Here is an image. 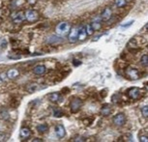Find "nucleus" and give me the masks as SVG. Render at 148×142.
<instances>
[{"instance_id": "1", "label": "nucleus", "mask_w": 148, "mask_h": 142, "mask_svg": "<svg viewBox=\"0 0 148 142\" xmlns=\"http://www.w3.org/2000/svg\"><path fill=\"white\" fill-rule=\"evenodd\" d=\"M70 30H71V25L66 21L59 22L56 25V27H55V33H56V35L60 36V37L67 36L69 34Z\"/></svg>"}, {"instance_id": "2", "label": "nucleus", "mask_w": 148, "mask_h": 142, "mask_svg": "<svg viewBox=\"0 0 148 142\" xmlns=\"http://www.w3.org/2000/svg\"><path fill=\"white\" fill-rule=\"evenodd\" d=\"M127 95L131 100H133V101H138V100L142 98L144 93L141 89H139L138 87H132L127 91Z\"/></svg>"}, {"instance_id": "3", "label": "nucleus", "mask_w": 148, "mask_h": 142, "mask_svg": "<svg viewBox=\"0 0 148 142\" xmlns=\"http://www.w3.org/2000/svg\"><path fill=\"white\" fill-rule=\"evenodd\" d=\"M11 18H12L13 22L15 24H21L22 23L25 19V13L22 11H16V12L12 13L11 15Z\"/></svg>"}, {"instance_id": "4", "label": "nucleus", "mask_w": 148, "mask_h": 142, "mask_svg": "<svg viewBox=\"0 0 148 142\" xmlns=\"http://www.w3.org/2000/svg\"><path fill=\"white\" fill-rule=\"evenodd\" d=\"M125 76H126L129 79H132V80H136L138 79H140V73L138 69H135V68H129L125 69Z\"/></svg>"}, {"instance_id": "5", "label": "nucleus", "mask_w": 148, "mask_h": 142, "mask_svg": "<svg viewBox=\"0 0 148 142\" xmlns=\"http://www.w3.org/2000/svg\"><path fill=\"white\" fill-rule=\"evenodd\" d=\"M82 106V101L79 98H74L70 102V109L73 113H77Z\"/></svg>"}, {"instance_id": "6", "label": "nucleus", "mask_w": 148, "mask_h": 142, "mask_svg": "<svg viewBox=\"0 0 148 142\" xmlns=\"http://www.w3.org/2000/svg\"><path fill=\"white\" fill-rule=\"evenodd\" d=\"M25 19L28 22H36L39 19V14L35 10H27L25 12Z\"/></svg>"}, {"instance_id": "7", "label": "nucleus", "mask_w": 148, "mask_h": 142, "mask_svg": "<svg viewBox=\"0 0 148 142\" xmlns=\"http://www.w3.org/2000/svg\"><path fill=\"white\" fill-rule=\"evenodd\" d=\"M113 124L117 127H121L126 123V115L124 113H118L115 116H113L112 119Z\"/></svg>"}, {"instance_id": "8", "label": "nucleus", "mask_w": 148, "mask_h": 142, "mask_svg": "<svg viewBox=\"0 0 148 142\" xmlns=\"http://www.w3.org/2000/svg\"><path fill=\"white\" fill-rule=\"evenodd\" d=\"M79 26H75L71 28L68 34V40L70 43H76L79 40Z\"/></svg>"}, {"instance_id": "9", "label": "nucleus", "mask_w": 148, "mask_h": 142, "mask_svg": "<svg viewBox=\"0 0 148 142\" xmlns=\"http://www.w3.org/2000/svg\"><path fill=\"white\" fill-rule=\"evenodd\" d=\"M63 37H60L58 35H51L47 38L46 43L51 46H55V44H59L61 43H63Z\"/></svg>"}, {"instance_id": "10", "label": "nucleus", "mask_w": 148, "mask_h": 142, "mask_svg": "<svg viewBox=\"0 0 148 142\" xmlns=\"http://www.w3.org/2000/svg\"><path fill=\"white\" fill-rule=\"evenodd\" d=\"M127 47H128V49L132 52V53H136V52H138L139 51V44L138 43V41H136V38L131 39V40L128 42Z\"/></svg>"}, {"instance_id": "11", "label": "nucleus", "mask_w": 148, "mask_h": 142, "mask_svg": "<svg viewBox=\"0 0 148 142\" xmlns=\"http://www.w3.org/2000/svg\"><path fill=\"white\" fill-rule=\"evenodd\" d=\"M100 16L103 21H108L112 16V10L110 9V7H106Z\"/></svg>"}, {"instance_id": "12", "label": "nucleus", "mask_w": 148, "mask_h": 142, "mask_svg": "<svg viewBox=\"0 0 148 142\" xmlns=\"http://www.w3.org/2000/svg\"><path fill=\"white\" fill-rule=\"evenodd\" d=\"M47 98H49V100L51 102H55V104L63 101V98L61 97V95L59 93H56V92H55V93H51L49 95V97H47Z\"/></svg>"}, {"instance_id": "13", "label": "nucleus", "mask_w": 148, "mask_h": 142, "mask_svg": "<svg viewBox=\"0 0 148 142\" xmlns=\"http://www.w3.org/2000/svg\"><path fill=\"white\" fill-rule=\"evenodd\" d=\"M87 38V33H86L85 30V25L84 24H82V25L79 26V41H84L85 39Z\"/></svg>"}, {"instance_id": "14", "label": "nucleus", "mask_w": 148, "mask_h": 142, "mask_svg": "<svg viewBox=\"0 0 148 142\" xmlns=\"http://www.w3.org/2000/svg\"><path fill=\"white\" fill-rule=\"evenodd\" d=\"M30 135H31V130H30L28 128L24 127L21 130V132H19V137H21L22 140H25V139L29 138Z\"/></svg>"}, {"instance_id": "15", "label": "nucleus", "mask_w": 148, "mask_h": 142, "mask_svg": "<svg viewBox=\"0 0 148 142\" xmlns=\"http://www.w3.org/2000/svg\"><path fill=\"white\" fill-rule=\"evenodd\" d=\"M46 72H47V68L44 65H38L35 68H33V73L36 76H43V74H46Z\"/></svg>"}, {"instance_id": "16", "label": "nucleus", "mask_w": 148, "mask_h": 142, "mask_svg": "<svg viewBox=\"0 0 148 142\" xmlns=\"http://www.w3.org/2000/svg\"><path fill=\"white\" fill-rule=\"evenodd\" d=\"M111 112H112V108H111L110 105L108 104H104L102 106V108H101V115L102 116L107 117L108 115H110Z\"/></svg>"}, {"instance_id": "17", "label": "nucleus", "mask_w": 148, "mask_h": 142, "mask_svg": "<svg viewBox=\"0 0 148 142\" xmlns=\"http://www.w3.org/2000/svg\"><path fill=\"white\" fill-rule=\"evenodd\" d=\"M55 133H56V135L58 136L59 138H62L65 136L66 134V130H65V128H64L62 125H57L56 127H55Z\"/></svg>"}, {"instance_id": "18", "label": "nucleus", "mask_w": 148, "mask_h": 142, "mask_svg": "<svg viewBox=\"0 0 148 142\" xmlns=\"http://www.w3.org/2000/svg\"><path fill=\"white\" fill-rule=\"evenodd\" d=\"M40 89H42V88L40 87V85H39L38 83H30V84L27 85L26 91L31 94V93H35L36 91L40 90Z\"/></svg>"}, {"instance_id": "19", "label": "nucleus", "mask_w": 148, "mask_h": 142, "mask_svg": "<svg viewBox=\"0 0 148 142\" xmlns=\"http://www.w3.org/2000/svg\"><path fill=\"white\" fill-rule=\"evenodd\" d=\"M19 72L18 69H10L9 71L7 72V76L9 79H15L18 76Z\"/></svg>"}, {"instance_id": "20", "label": "nucleus", "mask_w": 148, "mask_h": 142, "mask_svg": "<svg viewBox=\"0 0 148 142\" xmlns=\"http://www.w3.org/2000/svg\"><path fill=\"white\" fill-rule=\"evenodd\" d=\"M111 101H112L113 104H119V102L122 101V97H121V95H120L119 93L114 94L113 96L111 97Z\"/></svg>"}, {"instance_id": "21", "label": "nucleus", "mask_w": 148, "mask_h": 142, "mask_svg": "<svg viewBox=\"0 0 148 142\" xmlns=\"http://www.w3.org/2000/svg\"><path fill=\"white\" fill-rule=\"evenodd\" d=\"M114 4L117 8H124L127 5V0H114Z\"/></svg>"}, {"instance_id": "22", "label": "nucleus", "mask_w": 148, "mask_h": 142, "mask_svg": "<svg viewBox=\"0 0 148 142\" xmlns=\"http://www.w3.org/2000/svg\"><path fill=\"white\" fill-rule=\"evenodd\" d=\"M140 65L142 66V67H144V68H146L147 67V65H148V55L147 54H143L141 56V58H140Z\"/></svg>"}, {"instance_id": "23", "label": "nucleus", "mask_w": 148, "mask_h": 142, "mask_svg": "<svg viewBox=\"0 0 148 142\" xmlns=\"http://www.w3.org/2000/svg\"><path fill=\"white\" fill-rule=\"evenodd\" d=\"M37 130H38V132H40L42 133H45V132H47V130H49V126H47V124H40L37 127Z\"/></svg>"}, {"instance_id": "24", "label": "nucleus", "mask_w": 148, "mask_h": 142, "mask_svg": "<svg viewBox=\"0 0 148 142\" xmlns=\"http://www.w3.org/2000/svg\"><path fill=\"white\" fill-rule=\"evenodd\" d=\"M0 116H1V118L4 119V120H8V119H9V112H8L7 109L2 108V109L0 110Z\"/></svg>"}, {"instance_id": "25", "label": "nucleus", "mask_w": 148, "mask_h": 142, "mask_svg": "<svg viewBox=\"0 0 148 142\" xmlns=\"http://www.w3.org/2000/svg\"><path fill=\"white\" fill-rule=\"evenodd\" d=\"M85 30H86V33H87V36H91L94 33V29H93V27H92L91 23H87V24H86V25H85Z\"/></svg>"}, {"instance_id": "26", "label": "nucleus", "mask_w": 148, "mask_h": 142, "mask_svg": "<svg viewBox=\"0 0 148 142\" xmlns=\"http://www.w3.org/2000/svg\"><path fill=\"white\" fill-rule=\"evenodd\" d=\"M92 27H93L94 31H97V30H100L102 27V23L101 22H91Z\"/></svg>"}, {"instance_id": "27", "label": "nucleus", "mask_w": 148, "mask_h": 142, "mask_svg": "<svg viewBox=\"0 0 148 142\" xmlns=\"http://www.w3.org/2000/svg\"><path fill=\"white\" fill-rule=\"evenodd\" d=\"M53 116L59 118V117L63 116V112L59 109V108H55V109H53Z\"/></svg>"}, {"instance_id": "28", "label": "nucleus", "mask_w": 148, "mask_h": 142, "mask_svg": "<svg viewBox=\"0 0 148 142\" xmlns=\"http://www.w3.org/2000/svg\"><path fill=\"white\" fill-rule=\"evenodd\" d=\"M23 3H24V0H14L12 5L14 7L18 8L19 6H21V4H23Z\"/></svg>"}, {"instance_id": "29", "label": "nucleus", "mask_w": 148, "mask_h": 142, "mask_svg": "<svg viewBox=\"0 0 148 142\" xmlns=\"http://www.w3.org/2000/svg\"><path fill=\"white\" fill-rule=\"evenodd\" d=\"M8 80L7 73H1L0 74V83H3Z\"/></svg>"}, {"instance_id": "30", "label": "nucleus", "mask_w": 148, "mask_h": 142, "mask_svg": "<svg viewBox=\"0 0 148 142\" xmlns=\"http://www.w3.org/2000/svg\"><path fill=\"white\" fill-rule=\"evenodd\" d=\"M141 113L144 118H148V106L147 105H145V106L141 108Z\"/></svg>"}, {"instance_id": "31", "label": "nucleus", "mask_w": 148, "mask_h": 142, "mask_svg": "<svg viewBox=\"0 0 148 142\" xmlns=\"http://www.w3.org/2000/svg\"><path fill=\"white\" fill-rule=\"evenodd\" d=\"M123 138H124L125 141H132L133 140V135L131 134V133H128V134L123 136Z\"/></svg>"}, {"instance_id": "32", "label": "nucleus", "mask_w": 148, "mask_h": 142, "mask_svg": "<svg viewBox=\"0 0 148 142\" xmlns=\"http://www.w3.org/2000/svg\"><path fill=\"white\" fill-rule=\"evenodd\" d=\"M139 141L140 142H147L148 141V136L147 135H139Z\"/></svg>"}, {"instance_id": "33", "label": "nucleus", "mask_w": 148, "mask_h": 142, "mask_svg": "<svg viewBox=\"0 0 148 142\" xmlns=\"http://www.w3.org/2000/svg\"><path fill=\"white\" fill-rule=\"evenodd\" d=\"M133 23H134V20H130V21L126 22V23H124V24H121V27H124V28H127V27H129V26H131V25H132Z\"/></svg>"}, {"instance_id": "34", "label": "nucleus", "mask_w": 148, "mask_h": 142, "mask_svg": "<svg viewBox=\"0 0 148 142\" xmlns=\"http://www.w3.org/2000/svg\"><path fill=\"white\" fill-rule=\"evenodd\" d=\"M73 141H86V138L82 137V136H79L76 139H73Z\"/></svg>"}, {"instance_id": "35", "label": "nucleus", "mask_w": 148, "mask_h": 142, "mask_svg": "<svg viewBox=\"0 0 148 142\" xmlns=\"http://www.w3.org/2000/svg\"><path fill=\"white\" fill-rule=\"evenodd\" d=\"M73 64H74V66H75V67H77V66H79L80 64H82V62H80L79 60L74 59V60H73Z\"/></svg>"}, {"instance_id": "36", "label": "nucleus", "mask_w": 148, "mask_h": 142, "mask_svg": "<svg viewBox=\"0 0 148 142\" xmlns=\"http://www.w3.org/2000/svg\"><path fill=\"white\" fill-rule=\"evenodd\" d=\"M6 140H7V135L1 133V134H0V141H6Z\"/></svg>"}, {"instance_id": "37", "label": "nucleus", "mask_w": 148, "mask_h": 142, "mask_svg": "<svg viewBox=\"0 0 148 142\" xmlns=\"http://www.w3.org/2000/svg\"><path fill=\"white\" fill-rule=\"evenodd\" d=\"M27 2H28V4L30 5H35L36 3H37V0H27Z\"/></svg>"}, {"instance_id": "38", "label": "nucleus", "mask_w": 148, "mask_h": 142, "mask_svg": "<svg viewBox=\"0 0 148 142\" xmlns=\"http://www.w3.org/2000/svg\"><path fill=\"white\" fill-rule=\"evenodd\" d=\"M100 95H102V98H105L106 96H107V93H106V90L100 92Z\"/></svg>"}, {"instance_id": "39", "label": "nucleus", "mask_w": 148, "mask_h": 142, "mask_svg": "<svg viewBox=\"0 0 148 142\" xmlns=\"http://www.w3.org/2000/svg\"><path fill=\"white\" fill-rule=\"evenodd\" d=\"M33 141H34V142H42V141H43V139H41V138H35V139H33Z\"/></svg>"}]
</instances>
